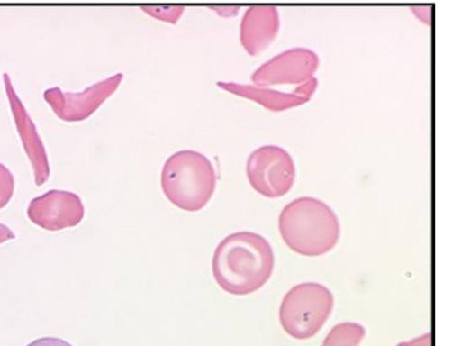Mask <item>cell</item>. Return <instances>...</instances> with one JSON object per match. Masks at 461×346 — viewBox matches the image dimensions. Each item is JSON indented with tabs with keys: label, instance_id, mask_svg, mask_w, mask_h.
<instances>
[{
	"label": "cell",
	"instance_id": "cell-1",
	"mask_svg": "<svg viewBox=\"0 0 461 346\" xmlns=\"http://www.w3.org/2000/svg\"><path fill=\"white\" fill-rule=\"evenodd\" d=\"M275 269L272 246L254 232H237L217 245L214 280L229 295L249 296L263 288Z\"/></svg>",
	"mask_w": 461,
	"mask_h": 346
},
{
	"label": "cell",
	"instance_id": "cell-2",
	"mask_svg": "<svg viewBox=\"0 0 461 346\" xmlns=\"http://www.w3.org/2000/svg\"><path fill=\"white\" fill-rule=\"evenodd\" d=\"M278 227L284 242L304 257L328 254L340 237L337 214L313 196H301L286 205L281 211Z\"/></svg>",
	"mask_w": 461,
	"mask_h": 346
},
{
	"label": "cell",
	"instance_id": "cell-3",
	"mask_svg": "<svg viewBox=\"0 0 461 346\" xmlns=\"http://www.w3.org/2000/svg\"><path fill=\"white\" fill-rule=\"evenodd\" d=\"M217 173L210 158L195 150L170 155L161 169V189L170 204L196 213L212 199Z\"/></svg>",
	"mask_w": 461,
	"mask_h": 346
},
{
	"label": "cell",
	"instance_id": "cell-4",
	"mask_svg": "<svg viewBox=\"0 0 461 346\" xmlns=\"http://www.w3.org/2000/svg\"><path fill=\"white\" fill-rule=\"evenodd\" d=\"M334 309L331 290L319 283L294 287L280 307L282 330L296 340H308L319 333Z\"/></svg>",
	"mask_w": 461,
	"mask_h": 346
},
{
	"label": "cell",
	"instance_id": "cell-5",
	"mask_svg": "<svg viewBox=\"0 0 461 346\" xmlns=\"http://www.w3.org/2000/svg\"><path fill=\"white\" fill-rule=\"evenodd\" d=\"M246 173L255 192L267 198L286 196L295 183V163L290 152L281 146L257 149L249 157Z\"/></svg>",
	"mask_w": 461,
	"mask_h": 346
},
{
	"label": "cell",
	"instance_id": "cell-6",
	"mask_svg": "<svg viewBox=\"0 0 461 346\" xmlns=\"http://www.w3.org/2000/svg\"><path fill=\"white\" fill-rule=\"evenodd\" d=\"M122 80H124V75L117 73L105 80L91 85L81 93H67L58 86L50 87L43 94V98L51 105L55 115L63 122H85L96 113L113 93L117 92Z\"/></svg>",
	"mask_w": 461,
	"mask_h": 346
},
{
	"label": "cell",
	"instance_id": "cell-7",
	"mask_svg": "<svg viewBox=\"0 0 461 346\" xmlns=\"http://www.w3.org/2000/svg\"><path fill=\"white\" fill-rule=\"evenodd\" d=\"M320 67V58L313 50L295 47L276 55L252 73L255 86L301 85L313 78Z\"/></svg>",
	"mask_w": 461,
	"mask_h": 346
},
{
	"label": "cell",
	"instance_id": "cell-8",
	"mask_svg": "<svg viewBox=\"0 0 461 346\" xmlns=\"http://www.w3.org/2000/svg\"><path fill=\"white\" fill-rule=\"evenodd\" d=\"M28 216L43 230L63 231L77 227L85 218V206L76 193L49 190L29 204Z\"/></svg>",
	"mask_w": 461,
	"mask_h": 346
},
{
	"label": "cell",
	"instance_id": "cell-9",
	"mask_svg": "<svg viewBox=\"0 0 461 346\" xmlns=\"http://www.w3.org/2000/svg\"><path fill=\"white\" fill-rule=\"evenodd\" d=\"M3 80H5V93H7L8 102H10L12 115L14 117L17 133H19L23 150L28 155L29 162H31L32 168H33L35 185L41 187L49 180L50 172H51L45 143L38 133L33 119L29 115L28 110H26L20 96H17L10 75L5 73Z\"/></svg>",
	"mask_w": 461,
	"mask_h": 346
},
{
	"label": "cell",
	"instance_id": "cell-10",
	"mask_svg": "<svg viewBox=\"0 0 461 346\" xmlns=\"http://www.w3.org/2000/svg\"><path fill=\"white\" fill-rule=\"evenodd\" d=\"M217 86L225 92L257 102L273 113H282L310 102L319 87V80L316 77L311 78L301 86H296L292 92H280L272 87H260L255 85L237 84V82H217Z\"/></svg>",
	"mask_w": 461,
	"mask_h": 346
},
{
	"label": "cell",
	"instance_id": "cell-11",
	"mask_svg": "<svg viewBox=\"0 0 461 346\" xmlns=\"http://www.w3.org/2000/svg\"><path fill=\"white\" fill-rule=\"evenodd\" d=\"M280 28V12L276 5H251L240 23V43L249 55L257 57L275 42Z\"/></svg>",
	"mask_w": 461,
	"mask_h": 346
},
{
	"label": "cell",
	"instance_id": "cell-12",
	"mask_svg": "<svg viewBox=\"0 0 461 346\" xmlns=\"http://www.w3.org/2000/svg\"><path fill=\"white\" fill-rule=\"evenodd\" d=\"M366 337V328L354 322L337 324L325 337L322 346H360Z\"/></svg>",
	"mask_w": 461,
	"mask_h": 346
},
{
	"label": "cell",
	"instance_id": "cell-13",
	"mask_svg": "<svg viewBox=\"0 0 461 346\" xmlns=\"http://www.w3.org/2000/svg\"><path fill=\"white\" fill-rule=\"evenodd\" d=\"M14 193V176L0 163V210L7 206Z\"/></svg>",
	"mask_w": 461,
	"mask_h": 346
},
{
	"label": "cell",
	"instance_id": "cell-14",
	"mask_svg": "<svg viewBox=\"0 0 461 346\" xmlns=\"http://www.w3.org/2000/svg\"><path fill=\"white\" fill-rule=\"evenodd\" d=\"M142 10L147 14H151L152 17H157L158 20H164L175 23L182 16V12L185 11L184 7H142Z\"/></svg>",
	"mask_w": 461,
	"mask_h": 346
},
{
	"label": "cell",
	"instance_id": "cell-15",
	"mask_svg": "<svg viewBox=\"0 0 461 346\" xmlns=\"http://www.w3.org/2000/svg\"><path fill=\"white\" fill-rule=\"evenodd\" d=\"M28 346H73L66 340L57 339V337H43V339L35 340Z\"/></svg>",
	"mask_w": 461,
	"mask_h": 346
},
{
	"label": "cell",
	"instance_id": "cell-16",
	"mask_svg": "<svg viewBox=\"0 0 461 346\" xmlns=\"http://www.w3.org/2000/svg\"><path fill=\"white\" fill-rule=\"evenodd\" d=\"M14 232H12L10 228L5 227V225L0 224V243L7 241V240L14 239Z\"/></svg>",
	"mask_w": 461,
	"mask_h": 346
}]
</instances>
